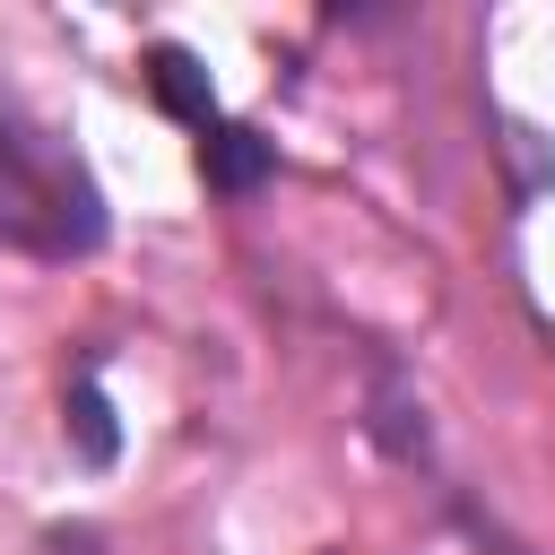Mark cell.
Masks as SVG:
<instances>
[{"instance_id":"obj_2","label":"cell","mask_w":555,"mask_h":555,"mask_svg":"<svg viewBox=\"0 0 555 555\" xmlns=\"http://www.w3.org/2000/svg\"><path fill=\"white\" fill-rule=\"evenodd\" d=\"M147 87H156V104H165L173 121H191L199 139L217 130V95H208V69H199L182 43H156V52H147Z\"/></svg>"},{"instance_id":"obj_3","label":"cell","mask_w":555,"mask_h":555,"mask_svg":"<svg viewBox=\"0 0 555 555\" xmlns=\"http://www.w3.org/2000/svg\"><path fill=\"white\" fill-rule=\"evenodd\" d=\"M199 165H208V182H217V191H251V182L269 173V139H260V130L217 121V130L199 139Z\"/></svg>"},{"instance_id":"obj_1","label":"cell","mask_w":555,"mask_h":555,"mask_svg":"<svg viewBox=\"0 0 555 555\" xmlns=\"http://www.w3.org/2000/svg\"><path fill=\"white\" fill-rule=\"evenodd\" d=\"M0 243H17L35 260H78L104 243V199H95L87 165L9 104H0Z\"/></svg>"},{"instance_id":"obj_4","label":"cell","mask_w":555,"mask_h":555,"mask_svg":"<svg viewBox=\"0 0 555 555\" xmlns=\"http://www.w3.org/2000/svg\"><path fill=\"white\" fill-rule=\"evenodd\" d=\"M69 442H78V460H87V468H104V460L121 451L113 408H104V390H95V382H78V390H69Z\"/></svg>"},{"instance_id":"obj_5","label":"cell","mask_w":555,"mask_h":555,"mask_svg":"<svg viewBox=\"0 0 555 555\" xmlns=\"http://www.w3.org/2000/svg\"><path fill=\"white\" fill-rule=\"evenodd\" d=\"M408 416H416V408H408V390L382 373V390H373V434H382L399 460H416V451H425V425H408Z\"/></svg>"}]
</instances>
